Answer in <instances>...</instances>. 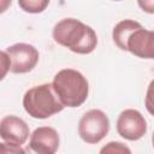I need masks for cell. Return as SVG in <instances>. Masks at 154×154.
<instances>
[{"label":"cell","instance_id":"1","mask_svg":"<svg viewBox=\"0 0 154 154\" xmlns=\"http://www.w3.org/2000/svg\"><path fill=\"white\" fill-rule=\"evenodd\" d=\"M54 41L77 54H89L97 46V35L94 29L76 18L59 20L52 31Z\"/></svg>","mask_w":154,"mask_h":154},{"label":"cell","instance_id":"2","mask_svg":"<svg viewBox=\"0 0 154 154\" xmlns=\"http://www.w3.org/2000/svg\"><path fill=\"white\" fill-rule=\"evenodd\" d=\"M52 85L64 107L75 108L82 106L89 94L87 78L73 69H63L55 73Z\"/></svg>","mask_w":154,"mask_h":154},{"label":"cell","instance_id":"3","mask_svg":"<svg viewBox=\"0 0 154 154\" xmlns=\"http://www.w3.org/2000/svg\"><path fill=\"white\" fill-rule=\"evenodd\" d=\"M23 107L35 119H46L64 109L52 83H43L26 90L23 96Z\"/></svg>","mask_w":154,"mask_h":154},{"label":"cell","instance_id":"4","mask_svg":"<svg viewBox=\"0 0 154 154\" xmlns=\"http://www.w3.org/2000/svg\"><path fill=\"white\" fill-rule=\"evenodd\" d=\"M109 131V119L101 109L93 108L87 111L78 123L79 137L89 143L96 144L102 141Z\"/></svg>","mask_w":154,"mask_h":154},{"label":"cell","instance_id":"5","mask_svg":"<svg viewBox=\"0 0 154 154\" xmlns=\"http://www.w3.org/2000/svg\"><path fill=\"white\" fill-rule=\"evenodd\" d=\"M6 53L10 58V72L26 73L30 72L38 63V51L29 43H14L7 47Z\"/></svg>","mask_w":154,"mask_h":154},{"label":"cell","instance_id":"6","mask_svg":"<svg viewBox=\"0 0 154 154\" xmlns=\"http://www.w3.org/2000/svg\"><path fill=\"white\" fill-rule=\"evenodd\" d=\"M117 132L128 141H137L146 135L147 122L140 111L126 108L118 116Z\"/></svg>","mask_w":154,"mask_h":154},{"label":"cell","instance_id":"7","mask_svg":"<svg viewBox=\"0 0 154 154\" xmlns=\"http://www.w3.org/2000/svg\"><path fill=\"white\" fill-rule=\"evenodd\" d=\"M58 131L51 126H40L30 135L26 154H55L59 148Z\"/></svg>","mask_w":154,"mask_h":154},{"label":"cell","instance_id":"8","mask_svg":"<svg viewBox=\"0 0 154 154\" xmlns=\"http://www.w3.org/2000/svg\"><path fill=\"white\" fill-rule=\"evenodd\" d=\"M126 51L142 59H154V30L143 26L134 30L126 40Z\"/></svg>","mask_w":154,"mask_h":154},{"label":"cell","instance_id":"9","mask_svg":"<svg viewBox=\"0 0 154 154\" xmlns=\"http://www.w3.org/2000/svg\"><path fill=\"white\" fill-rule=\"evenodd\" d=\"M28 124L17 116H6L0 122V136L4 142L22 146L29 138Z\"/></svg>","mask_w":154,"mask_h":154},{"label":"cell","instance_id":"10","mask_svg":"<svg viewBox=\"0 0 154 154\" xmlns=\"http://www.w3.org/2000/svg\"><path fill=\"white\" fill-rule=\"evenodd\" d=\"M141 26H142L141 23H138L136 20H132V19H123V20H120L113 28V31H112L113 42L116 43V46L119 49L126 51V40H128L129 35L134 30H136V29H138Z\"/></svg>","mask_w":154,"mask_h":154},{"label":"cell","instance_id":"11","mask_svg":"<svg viewBox=\"0 0 154 154\" xmlns=\"http://www.w3.org/2000/svg\"><path fill=\"white\" fill-rule=\"evenodd\" d=\"M49 5L48 0H19L18 6L28 13H41Z\"/></svg>","mask_w":154,"mask_h":154},{"label":"cell","instance_id":"12","mask_svg":"<svg viewBox=\"0 0 154 154\" xmlns=\"http://www.w3.org/2000/svg\"><path fill=\"white\" fill-rule=\"evenodd\" d=\"M99 154H132V153L125 143L118 141H111L100 149Z\"/></svg>","mask_w":154,"mask_h":154},{"label":"cell","instance_id":"13","mask_svg":"<svg viewBox=\"0 0 154 154\" xmlns=\"http://www.w3.org/2000/svg\"><path fill=\"white\" fill-rule=\"evenodd\" d=\"M144 105L147 111L154 117V79H152L150 83L148 84L146 97H144Z\"/></svg>","mask_w":154,"mask_h":154},{"label":"cell","instance_id":"14","mask_svg":"<svg viewBox=\"0 0 154 154\" xmlns=\"http://www.w3.org/2000/svg\"><path fill=\"white\" fill-rule=\"evenodd\" d=\"M0 153L1 154H26L25 148H22L20 146L6 143V142L0 143Z\"/></svg>","mask_w":154,"mask_h":154},{"label":"cell","instance_id":"15","mask_svg":"<svg viewBox=\"0 0 154 154\" xmlns=\"http://www.w3.org/2000/svg\"><path fill=\"white\" fill-rule=\"evenodd\" d=\"M137 5L147 13H154V0H140Z\"/></svg>","mask_w":154,"mask_h":154},{"label":"cell","instance_id":"16","mask_svg":"<svg viewBox=\"0 0 154 154\" xmlns=\"http://www.w3.org/2000/svg\"><path fill=\"white\" fill-rule=\"evenodd\" d=\"M1 65H2V75H1V78L5 77L6 72L10 71V58L6 53V51L4 49L1 52Z\"/></svg>","mask_w":154,"mask_h":154},{"label":"cell","instance_id":"17","mask_svg":"<svg viewBox=\"0 0 154 154\" xmlns=\"http://www.w3.org/2000/svg\"><path fill=\"white\" fill-rule=\"evenodd\" d=\"M152 144L154 147V131H153V135H152Z\"/></svg>","mask_w":154,"mask_h":154}]
</instances>
